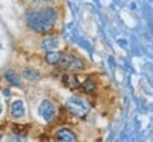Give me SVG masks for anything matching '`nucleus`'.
Masks as SVG:
<instances>
[{"label": "nucleus", "instance_id": "obj_5", "mask_svg": "<svg viewBox=\"0 0 153 142\" xmlns=\"http://www.w3.org/2000/svg\"><path fill=\"white\" fill-rule=\"evenodd\" d=\"M55 139L60 142H74L76 141V135L71 129H67V128H62L55 134Z\"/></svg>", "mask_w": 153, "mask_h": 142}, {"label": "nucleus", "instance_id": "obj_13", "mask_svg": "<svg viewBox=\"0 0 153 142\" xmlns=\"http://www.w3.org/2000/svg\"><path fill=\"white\" fill-rule=\"evenodd\" d=\"M1 109H3V107H1V101H0V114H1Z\"/></svg>", "mask_w": 153, "mask_h": 142}, {"label": "nucleus", "instance_id": "obj_6", "mask_svg": "<svg viewBox=\"0 0 153 142\" xmlns=\"http://www.w3.org/2000/svg\"><path fill=\"white\" fill-rule=\"evenodd\" d=\"M10 112L11 115L14 117V118H22L24 117V112H26V108H24V102H23L22 99H17L14 101L10 107Z\"/></svg>", "mask_w": 153, "mask_h": 142}, {"label": "nucleus", "instance_id": "obj_11", "mask_svg": "<svg viewBox=\"0 0 153 142\" xmlns=\"http://www.w3.org/2000/svg\"><path fill=\"white\" fill-rule=\"evenodd\" d=\"M79 88H81L84 93L94 94L95 91H97V84H95V81H94V80H85V81L79 85Z\"/></svg>", "mask_w": 153, "mask_h": 142}, {"label": "nucleus", "instance_id": "obj_4", "mask_svg": "<svg viewBox=\"0 0 153 142\" xmlns=\"http://www.w3.org/2000/svg\"><path fill=\"white\" fill-rule=\"evenodd\" d=\"M38 114L43 117L44 121L51 122L55 118V115H57V109H55V107L50 102L48 99H44V101H41V104L38 107Z\"/></svg>", "mask_w": 153, "mask_h": 142}, {"label": "nucleus", "instance_id": "obj_12", "mask_svg": "<svg viewBox=\"0 0 153 142\" xmlns=\"http://www.w3.org/2000/svg\"><path fill=\"white\" fill-rule=\"evenodd\" d=\"M6 78H9V80H10L11 82H13V84H14V85H19V81H17V78L14 75H13V72H11V71H9V72H6Z\"/></svg>", "mask_w": 153, "mask_h": 142}, {"label": "nucleus", "instance_id": "obj_7", "mask_svg": "<svg viewBox=\"0 0 153 142\" xmlns=\"http://www.w3.org/2000/svg\"><path fill=\"white\" fill-rule=\"evenodd\" d=\"M62 55H64L62 53L55 51V50H53V51H47V54H45V63L50 64V66H58L61 58H62Z\"/></svg>", "mask_w": 153, "mask_h": 142}, {"label": "nucleus", "instance_id": "obj_8", "mask_svg": "<svg viewBox=\"0 0 153 142\" xmlns=\"http://www.w3.org/2000/svg\"><path fill=\"white\" fill-rule=\"evenodd\" d=\"M58 47V38L57 37H47L41 41V49L45 51H53Z\"/></svg>", "mask_w": 153, "mask_h": 142}, {"label": "nucleus", "instance_id": "obj_9", "mask_svg": "<svg viewBox=\"0 0 153 142\" xmlns=\"http://www.w3.org/2000/svg\"><path fill=\"white\" fill-rule=\"evenodd\" d=\"M23 77H24L26 80L33 81V82H37L41 80V74H40L37 70H34V68H26V70L23 71Z\"/></svg>", "mask_w": 153, "mask_h": 142}, {"label": "nucleus", "instance_id": "obj_10", "mask_svg": "<svg viewBox=\"0 0 153 142\" xmlns=\"http://www.w3.org/2000/svg\"><path fill=\"white\" fill-rule=\"evenodd\" d=\"M64 85L68 87L70 90H76V88H79V81H78V78H76L74 74H70V75H65L64 77Z\"/></svg>", "mask_w": 153, "mask_h": 142}, {"label": "nucleus", "instance_id": "obj_3", "mask_svg": "<svg viewBox=\"0 0 153 142\" xmlns=\"http://www.w3.org/2000/svg\"><path fill=\"white\" fill-rule=\"evenodd\" d=\"M58 66L65 71H82L84 70V63L76 55H62V58H61Z\"/></svg>", "mask_w": 153, "mask_h": 142}, {"label": "nucleus", "instance_id": "obj_1", "mask_svg": "<svg viewBox=\"0 0 153 142\" xmlns=\"http://www.w3.org/2000/svg\"><path fill=\"white\" fill-rule=\"evenodd\" d=\"M57 20V13L54 9H43L40 11H34L27 16V24L37 33H48L54 27Z\"/></svg>", "mask_w": 153, "mask_h": 142}, {"label": "nucleus", "instance_id": "obj_2", "mask_svg": "<svg viewBox=\"0 0 153 142\" xmlns=\"http://www.w3.org/2000/svg\"><path fill=\"white\" fill-rule=\"evenodd\" d=\"M67 108L75 117H85L89 112L91 107H89V104L84 98L72 95L71 98H68V101H67Z\"/></svg>", "mask_w": 153, "mask_h": 142}]
</instances>
